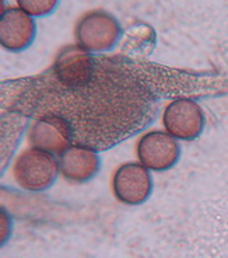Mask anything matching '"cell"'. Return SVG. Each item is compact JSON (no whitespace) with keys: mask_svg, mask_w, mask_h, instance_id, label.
Wrapping results in <instances>:
<instances>
[{"mask_svg":"<svg viewBox=\"0 0 228 258\" xmlns=\"http://www.w3.org/2000/svg\"><path fill=\"white\" fill-rule=\"evenodd\" d=\"M136 155L139 161L151 171H167L179 160L181 146L168 132L156 129L140 136Z\"/></svg>","mask_w":228,"mask_h":258,"instance_id":"7","label":"cell"},{"mask_svg":"<svg viewBox=\"0 0 228 258\" xmlns=\"http://www.w3.org/2000/svg\"><path fill=\"white\" fill-rule=\"evenodd\" d=\"M95 59L91 52L77 44L60 48L55 56L52 73L56 82L66 90H81L95 79Z\"/></svg>","mask_w":228,"mask_h":258,"instance_id":"3","label":"cell"},{"mask_svg":"<svg viewBox=\"0 0 228 258\" xmlns=\"http://www.w3.org/2000/svg\"><path fill=\"white\" fill-rule=\"evenodd\" d=\"M204 123L206 119L202 107L186 97L172 100L164 108V128L176 141H193L199 138L204 129Z\"/></svg>","mask_w":228,"mask_h":258,"instance_id":"5","label":"cell"},{"mask_svg":"<svg viewBox=\"0 0 228 258\" xmlns=\"http://www.w3.org/2000/svg\"><path fill=\"white\" fill-rule=\"evenodd\" d=\"M119 20L106 10L95 9L84 13L76 23L74 37L77 45L88 52H108L122 38Z\"/></svg>","mask_w":228,"mask_h":258,"instance_id":"2","label":"cell"},{"mask_svg":"<svg viewBox=\"0 0 228 258\" xmlns=\"http://www.w3.org/2000/svg\"><path fill=\"white\" fill-rule=\"evenodd\" d=\"M153 39H154V30H151L149 26L140 24V26L132 27V28H129V31L126 32V39L124 42L122 53H126L131 56V53H133V52H139L143 55L146 46L150 51L154 48Z\"/></svg>","mask_w":228,"mask_h":258,"instance_id":"10","label":"cell"},{"mask_svg":"<svg viewBox=\"0 0 228 258\" xmlns=\"http://www.w3.org/2000/svg\"><path fill=\"white\" fill-rule=\"evenodd\" d=\"M37 23L21 7L10 6L0 16V44L9 52H23L33 45Z\"/></svg>","mask_w":228,"mask_h":258,"instance_id":"8","label":"cell"},{"mask_svg":"<svg viewBox=\"0 0 228 258\" xmlns=\"http://www.w3.org/2000/svg\"><path fill=\"white\" fill-rule=\"evenodd\" d=\"M13 177L24 191L44 192L58 180L60 170L55 156L35 148L23 150L13 163Z\"/></svg>","mask_w":228,"mask_h":258,"instance_id":"1","label":"cell"},{"mask_svg":"<svg viewBox=\"0 0 228 258\" xmlns=\"http://www.w3.org/2000/svg\"><path fill=\"white\" fill-rule=\"evenodd\" d=\"M101 168V157L94 148L73 145L59 156L60 175L67 182L84 184L97 177Z\"/></svg>","mask_w":228,"mask_h":258,"instance_id":"9","label":"cell"},{"mask_svg":"<svg viewBox=\"0 0 228 258\" xmlns=\"http://www.w3.org/2000/svg\"><path fill=\"white\" fill-rule=\"evenodd\" d=\"M60 5L58 0H19L17 6L21 7L31 17H46L52 14Z\"/></svg>","mask_w":228,"mask_h":258,"instance_id":"11","label":"cell"},{"mask_svg":"<svg viewBox=\"0 0 228 258\" xmlns=\"http://www.w3.org/2000/svg\"><path fill=\"white\" fill-rule=\"evenodd\" d=\"M112 192L121 204L136 207L149 200L153 194L150 170L140 161L121 164L112 175Z\"/></svg>","mask_w":228,"mask_h":258,"instance_id":"4","label":"cell"},{"mask_svg":"<svg viewBox=\"0 0 228 258\" xmlns=\"http://www.w3.org/2000/svg\"><path fill=\"white\" fill-rule=\"evenodd\" d=\"M73 138V125L59 114H46L35 119L27 134L33 148L59 156L72 146Z\"/></svg>","mask_w":228,"mask_h":258,"instance_id":"6","label":"cell"}]
</instances>
